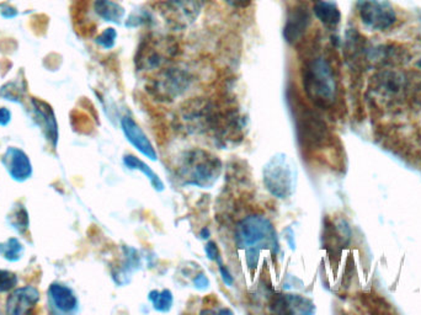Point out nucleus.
<instances>
[{"label":"nucleus","mask_w":421,"mask_h":315,"mask_svg":"<svg viewBox=\"0 0 421 315\" xmlns=\"http://www.w3.org/2000/svg\"><path fill=\"white\" fill-rule=\"evenodd\" d=\"M304 91L314 105L329 109L336 100L338 85L330 63L324 57H314L302 68Z\"/></svg>","instance_id":"obj_1"},{"label":"nucleus","mask_w":421,"mask_h":315,"mask_svg":"<svg viewBox=\"0 0 421 315\" xmlns=\"http://www.w3.org/2000/svg\"><path fill=\"white\" fill-rule=\"evenodd\" d=\"M236 238L239 248L246 249L249 268H255L259 250L269 249L277 251L279 243L274 225L263 215H249L238 225Z\"/></svg>","instance_id":"obj_2"},{"label":"nucleus","mask_w":421,"mask_h":315,"mask_svg":"<svg viewBox=\"0 0 421 315\" xmlns=\"http://www.w3.org/2000/svg\"><path fill=\"white\" fill-rule=\"evenodd\" d=\"M291 110L294 114L299 141L303 148L318 149L327 143L329 131L327 124L316 111L308 107L301 99L291 95Z\"/></svg>","instance_id":"obj_3"},{"label":"nucleus","mask_w":421,"mask_h":315,"mask_svg":"<svg viewBox=\"0 0 421 315\" xmlns=\"http://www.w3.org/2000/svg\"><path fill=\"white\" fill-rule=\"evenodd\" d=\"M263 177L265 186L271 195L277 198H287L297 186V167L294 160L286 154H276L267 162Z\"/></svg>","instance_id":"obj_4"},{"label":"nucleus","mask_w":421,"mask_h":315,"mask_svg":"<svg viewBox=\"0 0 421 315\" xmlns=\"http://www.w3.org/2000/svg\"><path fill=\"white\" fill-rule=\"evenodd\" d=\"M360 19L369 29L384 31L392 28L397 21V15L392 6L379 0H360L357 3Z\"/></svg>","instance_id":"obj_5"},{"label":"nucleus","mask_w":421,"mask_h":315,"mask_svg":"<svg viewBox=\"0 0 421 315\" xmlns=\"http://www.w3.org/2000/svg\"><path fill=\"white\" fill-rule=\"evenodd\" d=\"M161 14L173 28L183 29L197 19L200 3L197 0H166L161 4Z\"/></svg>","instance_id":"obj_6"},{"label":"nucleus","mask_w":421,"mask_h":315,"mask_svg":"<svg viewBox=\"0 0 421 315\" xmlns=\"http://www.w3.org/2000/svg\"><path fill=\"white\" fill-rule=\"evenodd\" d=\"M407 81L404 73L398 71H382L372 77V90L376 95L383 97L384 100H398L407 91Z\"/></svg>","instance_id":"obj_7"},{"label":"nucleus","mask_w":421,"mask_h":315,"mask_svg":"<svg viewBox=\"0 0 421 315\" xmlns=\"http://www.w3.org/2000/svg\"><path fill=\"white\" fill-rule=\"evenodd\" d=\"M191 159L192 172L189 184L200 187L212 186L222 172V162L217 158L211 157L204 153L201 157Z\"/></svg>","instance_id":"obj_8"},{"label":"nucleus","mask_w":421,"mask_h":315,"mask_svg":"<svg viewBox=\"0 0 421 315\" xmlns=\"http://www.w3.org/2000/svg\"><path fill=\"white\" fill-rule=\"evenodd\" d=\"M309 24L311 13L307 6L303 4L294 5L289 11V18L284 30V39L291 44L299 42L303 35L306 34Z\"/></svg>","instance_id":"obj_9"},{"label":"nucleus","mask_w":421,"mask_h":315,"mask_svg":"<svg viewBox=\"0 0 421 315\" xmlns=\"http://www.w3.org/2000/svg\"><path fill=\"white\" fill-rule=\"evenodd\" d=\"M121 127H122L123 133L126 136L128 142L132 144L139 153H142L144 157L156 162L158 159L156 149L148 138L147 134L144 133L143 129L138 126L137 122L126 116L121 119Z\"/></svg>","instance_id":"obj_10"},{"label":"nucleus","mask_w":421,"mask_h":315,"mask_svg":"<svg viewBox=\"0 0 421 315\" xmlns=\"http://www.w3.org/2000/svg\"><path fill=\"white\" fill-rule=\"evenodd\" d=\"M40 299V293L33 287H23L16 290L6 301V311L9 314H29Z\"/></svg>","instance_id":"obj_11"},{"label":"nucleus","mask_w":421,"mask_h":315,"mask_svg":"<svg viewBox=\"0 0 421 315\" xmlns=\"http://www.w3.org/2000/svg\"><path fill=\"white\" fill-rule=\"evenodd\" d=\"M313 13L327 28H335L341 20V13L336 4L328 0H314Z\"/></svg>","instance_id":"obj_12"},{"label":"nucleus","mask_w":421,"mask_h":315,"mask_svg":"<svg viewBox=\"0 0 421 315\" xmlns=\"http://www.w3.org/2000/svg\"><path fill=\"white\" fill-rule=\"evenodd\" d=\"M186 81L188 79L185 77L184 73L169 69L168 72L163 74V77L159 81H156L154 89L161 91L164 95H175L179 94L180 90L183 91L186 86Z\"/></svg>","instance_id":"obj_13"},{"label":"nucleus","mask_w":421,"mask_h":315,"mask_svg":"<svg viewBox=\"0 0 421 315\" xmlns=\"http://www.w3.org/2000/svg\"><path fill=\"white\" fill-rule=\"evenodd\" d=\"M8 155H9V165H8L9 167L8 169L10 170L11 177L16 180L28 179L31 174V164H30L29 158L26 157V154L18 149H10Z\"/></svg>","instance_id":"obj_14"},{"label":"nucleus","mask_w":421,"mask_h":315,"mask_svg":"<svg viewBox=\"0 0 421 315\" xmlns=\"http://www.w3.org/2000/svg\"><path fill=\"white\" fill-rule=\"evenodd\" d=\"M50 295L52 297L54 306L57 307L58 309H61L62 311L68 313V311L76 309L78 301H76L74 293L68 287L54 283L50 288Z\"/></svg>","instance_id":"obj_15"},{"label":"nucleus","mask_w":421,"mask_h":315,"mask_svg":"<svg viewBox=\"0 0 421 315\" xmlns=\"http://www.w3.org/2000/svg\"><path fill=\"white\" fill-rule=\"evenodd\" d=\"M123 164L131 170H138V172H143L148 177V180L151 182L153 189L156 191H163L164 190V184L161 182V177H158L156 172L151 170V167H148L147 164L142 162L139 158L132 155V154H127L123 158Z\"/></svg>","instance_id":"obj_16"},{"label":"nucleus","mask_w":421,"mask_h":315,"mask_svg":"<svg viewBox=\"0 0 421 315\" xmlns=\"http://www.w3.org/2000/svg\"><path fill=\"white\" fill-rule=\"evenodd\" d=\"M274 307L279 308V313H294L292 308H296V313H312V311L309 308H313V304L311 302L303 298V297L294 296V295H289V296L279 297L277 301L275 302Z\"/></svg>","instance_id":"obj_17"},{"label":"nucleus","mask_w":421,"mask_h":315,"mask_svg":"<svg viewBox=\"0 0 421 315\" xmlns=\"http://www.w3.org/2000/svg\"><path fill=\"white\" fill-rule=\"evenodd\" d=\"M94 8L96 14L99 15L101 19L110 21V23L119 24L125 15V9L122 6L111 0H96Z\"/></svg>","instance_id":"obj_18"},{"label":"nucleus","mask_w":421,"mask_h":315,"mask_svg":"<svg viewBox=\"0 0 421 315\" xmlns=\"http://www.w3.org/2000/svg\"><path fill=\"white\" fill-rule=\"evenodd\" d=\"M149 301L158 311H169L173 307V295L171 291H151L149 293Z\"/></svg>","instance_id":"obj_19"},{"label":"nucleus","mask_w":421,"mask_h":315,"mask_svg":"<svg viewBox=\"0 0 421 315\" xmlns=\"http://www.w3.org/2000/svg\"><path fill=\"white\" fill-rule=\"evenodd\" d=\"M1 248H0V251L4 254L5 258H8V260H18L20 258V253H21V244L18 242V240H15V239H10L8 243L5 244V245H0Z\"/></svg>","instance_id":"obj_20"},{"label":"nucleus","mask_w":421,"mask_h":315,"mask_svg":"<svg viewBox=\"0 0 421 315\" xmlns=\"http://www.w3.org/2000/svg\"><path fill=\"white\" fill-rule=\"evenodd\" d=\"M18 283V277L14 273L5 270H0V292H6L13 290Z\"/></svg>","instance_id":"obj_21"},{"label":"nucleus","mask_w":421,"mask_h":315,"mask_svg":"<svg viewBox=\"0 0 421 315\" xmlns=\"http://www.w3.org/2000/svg\"><path fill=\"white\" fill-rule=\"evenodd\" d=\"M116 37H117L116 30L110 28V29L105 30L104 32L100 35L99 37L96 39V42L99 43L101 47L109 49V48L114 47Z\"/></svg>","instance_id":"obj_22"},{"label":"nucleus","mask_w":421,"mask_h":315,"mask_svg":"<svg viewBox=\"0 0 421 315\" xmlns=\"http://www.w3.org/2000/svg\"><path fill=\"white\" fill-rule=\"evenodd\" d=\"M206 254H207V258L209 260H212V261H219V249H218L217 244L214 243V242H209L207 245H206Z\"/></svg>","instance_id":"obj_23"},{"label":"nucleus","mask_w":421,"mask_h":315,"mask_svg":"<svg viewBox=\"0 0 421 315\" xmlns=\"http://www.w3.org/2000/svg\"><path fill=\"white\" fill-rule=\"evenodd\" d=\"M219 273H221V276H222L223 282H224L227 286H233L234 278H233L232 273L228 271V268H226L223 265H221V263H219Z\"/></svg>","instance_id":"obj_24"},{"label":"nucleus","mask_w":421,"mask_h":315,"mask_svg":"<svg viewBox=\"0 0 421 315\" xmlns=\"http://www.w3.org/2000/svg\"><path fill=\"white\" fill-rule=\"evenodd\" d=\"M194 285L199 290H204V288L209 287V278L204 276V273H201V275H199V276L195 278Z\"/></svg>","instance_id":"obj_25"},{"label":"nucleus","mask_w":421,"mask_h":315,"mask_svg":"<svg viewBox=\"0 0 421 315\" xmlns=\"http://www.w3.org/2000/svg\"><path fill=\"white\" fill-rule=\"evenodd\" d=\"M224 3H227L228 5H231L233 8H246L248 5L250 4L251 0H223Z\"/></svg>","instance_id":"obj_26"},{"label":"nucleus","mask_w":421,"mask_h":315,"mask_svg":"<svg viewBox=\"0 0 421 315\" xmlns=\"http://www.w3.org/2000/svg\"><path fill=\"white\" fill-rule=\"evenodd\" d=\"M10 121V112L6 109H0V124H6Z\"/></svg>","instance_id":"obj_27"},{"label":"nucleus","mask_w":421,"mask_h":315,"mask_svg":"<svg viewBox=\"0 0 421 315\" xmlns=\"http://www.w3.org/2000/svg\"><path fill=\"white\" fill-rule=\"evenodd\" d=\"M201 235H202V238H204V239L209 238V230H207V228H204V230H202V232H201Z\"/></svg>","instance_id":"obj_28"},{"label":"nucleus","mask_w":421,"mask_h":315,"mask_svg":"<svg viewBox=\"0 0 421 315\" xmlns=\"http://www.w3.org/2000/svg\"><path fill=\"white\" fill-rule=\"evenodd\" d=\"M419 66H420V67H421V61H420V62H419Z\"/></svg>","instance_id":"obj_29"}]
</instances>
